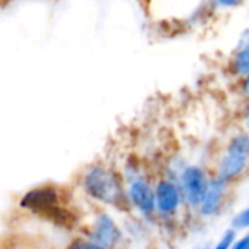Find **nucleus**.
Returning a JSON list of instances; mask_svg holds the SVG:
<instances>
[{"instance_id": "nucleus-15", "label": "nucleus", "mask_w": 249, "mask_h": 249, "mask_svg": "<svg viewBox=\"0 0 249 249\" xmlns=\"http://www.w3.org/2000/svg\"><path fill=\"white\" fill-rule=\"evenodd\" d=\"M245 89H247V92L249 93V79L247 80V83H245Z\"/></svg>"}, {"instance_id": "nucleus-8", "label": "nucleus", "mask_w": 249, "mask_h": 249, "mask_svg": "<svg viewBox=\"0 0 249 249\" xmlns=\"http://www.w3.org/2000/svg\"><path fill=\"white\" fill-rule=\"evenodd\" d=\"M223 193V182L222 181H213L210 182L207 193L204 196L203 200V206H201V212L207 216L216 213V210L219 209V203H220V197Z\"/></svg>"}, {"instance_id": "nucleus-5", "label": "nucleus", "mask_w": 249, "mask_h": 249, "mask_svg": "<svg viewBox=\"0 0 249 249\" xmlns=\"http://www.w3.org/2000/svg\"><path fill=\"white\" fill-rule=\"evenodd\" d=\"M57 204V194L53 188L44 187L29 191L20 201L22 207L32 210H51Z\"/></svg>"}, {"instance_id": "nucleus-10", "label": "nucleus", "mask_w": 249, "mask_h": 249, "mask_svg": "<svg viewBox=\"0 0 249 249\" xmlns=\"http://www.w3.org/2000/svg\"><path fill=\"white\" fill-rule=\"evenodd\" d=\"M232 226L236 228V229H245L249 228V209L241 212L232 222Z\"/></svg>"}, {"instance_id": "nucleus-14", "label": "nucleus", "mask_w": 249, "mask_h": 249, "mask_svg": "<svg viewBox=\"0 0 249 249\" xmlns=\"http://www.w3.org/2000/svg\"><path fill=\"white\" fill-rule=\"evenodd\" d=\"M222 4H225V6H232V4H236V3H239L241 0H219Z\"/></svg>"}, {"instance_id": "nucleus-7", "label": "nucleus", "mask_w": 249, "mask_h": 249, "mask_svg": "<svg viewBox=\"0 0 249 249\" xmlns=\"http://www.w3.org/2000/svg\"><path fill=\"white\" fill-rule=\"evenodd\" d=\"M130 196H131V200L134 201V204L140 210H143L146 213L153 210V207H155V196H153L152 190L144 182H142V181L134 182L131 185Z\"/></svg>"}, {"instance_id": "nucleus-4", "label": "nucleus", "mask_w": 249, "mask_h": 249, "mask_svg": "<svg viewBox=\"0 0 249 249\" xmlns=\"http://www.w3.org/2000/svg\"><path fill=\"white\" fill-rule=\"evenodd\" d=\"M120 238V232L112 222V219L107 214H102L98 217L96 225L92 232V241L93 244L102 247V248H111Z\"/></svg>"}, {"instance_id": "nucleus-3", "label": "nucleus", "mask_w": 249, "mask_h": 249, "mask_svg": "<svg viewBox=\"0 0 249 249\" xmlns=\"http://www.w3.org/2000/svg\"><path fill=\"white\" fill-rule=\"evenodd\" d=\"M182 187L185 193V198L193 206L201 203L207 193L209 185L206 184V177L200 168L191 166L185 169L182 175Z\"/></svg>"}, {"instance_id": "nucleus-6", "label": "nucleus", "mask_w": 249, "mask_h": 249, "mask_svg": "<svg viewBox=\"0 0 249 249\" xmlns=\"http://www.w3.org/2000/svg\"><path fill=\"white\" fill-rule=\"evenodd\" d=\"M156 200H158V207L160 212H172L178 207L179 196L177 188L169 184V182H160L156 190Z\"/></svg>"}, {"instance_id": "nucleus-13", "label": "nucleus", "mask_w": 249, "mask_h": 249, "mask_svg": "<svg viewBox=\"0 0 249 249\" xmlns=\"http://www.w3.org/2000/svg\"><path fill=\"white\" fill-rule=\"evenodd\" d=\"M233 249H249V235H247L244 239H241V241L233 247Z\"/></svg>"}, {"instance_id": "nucleus-12", "label": "nucleus", "mask_w": 249, "mask_h": 249, "mask_svg": "<svg viewBox=\"0 0 249 249\" xmlns=\"http://www.w3.org/2000/svg\"><path fill=\"white\" fill-rule=\"evenodd\" d=\"M71 249H104L102 247L96 245V244H86V242H77L74 244V247Z\"/></svg>"}, {"instance_id": "nucleus-1", "label": "nucleus", "mask_w": 249, "mask_h": 249, "mask_svg": "<svg viewBox=\"0 0 249 249\" xmlns=\"http://www.w3.org/2000/svg\"><path fill=\"white\" fill-rule=\"evenodd\" d=\"M85 185L90 196L104 203L117 204L121 198V188L118 185V181L114 174L107 169L93 168L86 175Z\"/></svg>"}, {"instance_id": "nucleus-2", "label": "nucleus", "mask_w": 249, "mask_h": 249, "mask_svg": "<svg viewBox=\"0 0 249 249\" xmlns=\"http://www.w3.org/2000/svg\"><path fill=\"white\" fill-rule=\"evenodd\" d=\"M249 142L247 139H236L231 144L225 159L220 163V177L222 179H229L242 172L248 159Z\"/></svg>"}, {"instance_id": "nucleus-11", "label": "nucleus", "mask_w": 249, "mask_h": 249, "mask_svg": "<svg viewBox=\"0 0 249 249\" xmlns=\"http://www.w3.org/2000/svg\"><path fill=\"white\" fill-rule=\"evenodd\" d=\"M233 241H235V231H228L220 239V242L217 244L216 249H229L233 244Z\"/></svg>"}, {"instance_id": "nucleus-16", "label": "nucleus", "mask_w": 249, "mask_h": 249, "mask_svg": "<svg viewBox=\"0 0 249 249\" xmlns=\"http://www.w3.org/2000/svg\"><path fill=\"white\" fill-rule=\"evenodd\" d=\"M248 142H249V139H248Z\"/></svg>"}, {"instance_id": "nucleus-9", "label": "nucleus", "mask_w": 249, "mask_h": 249, "mask_svg": "<svg viewBox=\"0 0 249 249\" xmlns=\"http://www.w3.org/2000/svg\"><path fill=\"white\" fill-rule=\"evenodd\" d=\"M236 70L241 74H249V31L242 35L241 48L236 55Z\"/></svg>"}]
</instances>
